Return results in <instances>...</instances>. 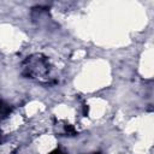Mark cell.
I'll return each mask as SVG.
<instances>
[{
  "label": "cell",
  "instance_id": "obj_1",
  "mask_svg": "<svg viewBox=\"0 0 154 154\" xmlns=\"http://www.w3.org/2000/svg\"><path fill=\"white\" fill-rule=\"evenodd\" d=\"M11 112V107L0 100V118H6Z\"/></svg>",
  "mask_w": 154,
  "mask_h": 154
},
{
  "label": "cell",
  "instance_id": "obj_2",
  "mask_svg": "<svg viewBox=\"0 0 154 154\" xmlns=\"http://www.w3.org/2000/svg\"><path fill=\"white\" fill-rule=\"evenodd\" d=\"M49 154H66V153L61 152L60 149H55V150H53V152H52V153H49Z\"/></svg>",
  "mask_w": 154,
  "mask_h": 154
}]
</instances>
